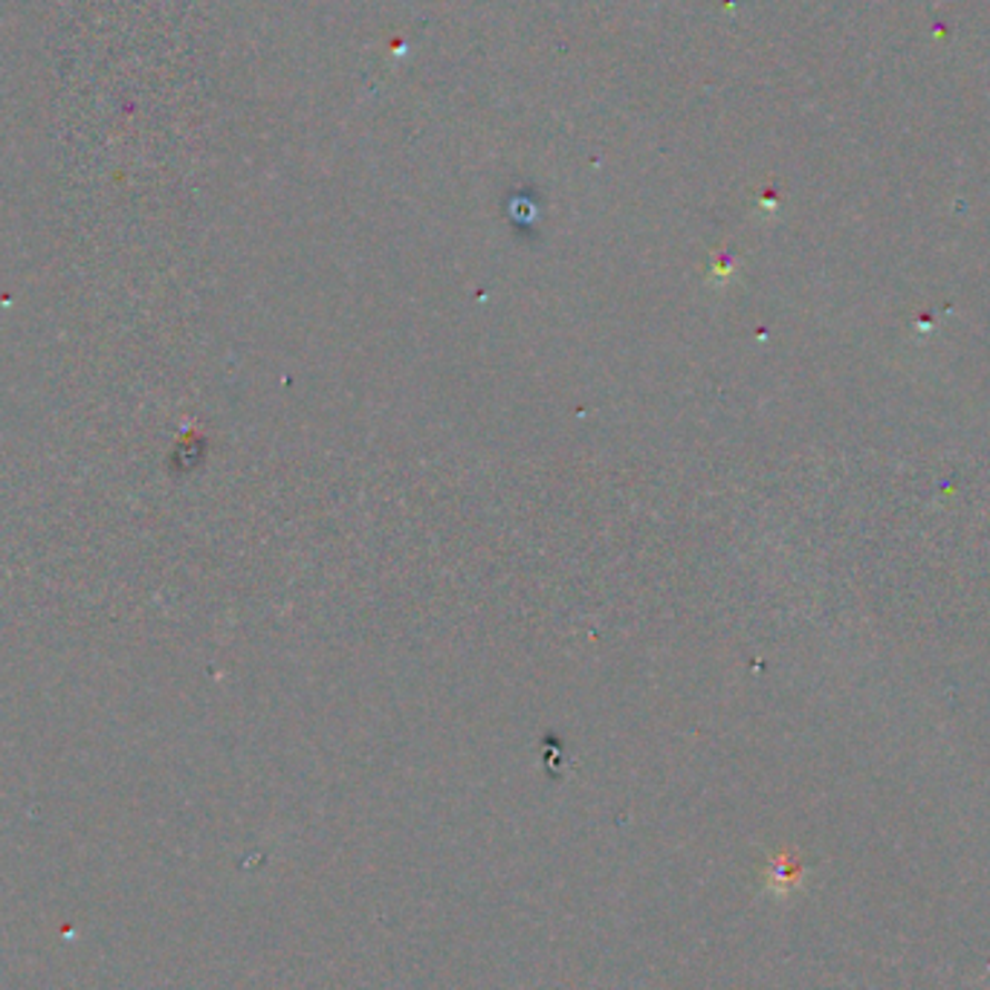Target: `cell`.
Here are the masks:
<instances>
[{"mask_svg":"<svg viewBox=\"0 0 990 990\" xmlns=\"http://www.w3.org/2000/svg\"><path fill=\"white\" fill-rule=\"evenodd\" d=\"M800 878H803V869L794 866L791 857H776V861L771 863V869H767V886L776 892L794 890L796 883H800Z\"/></svg>","mask_w":990,"mask_h":990,"instance_id":"cell-1","label":"cell"}]
</instances>
